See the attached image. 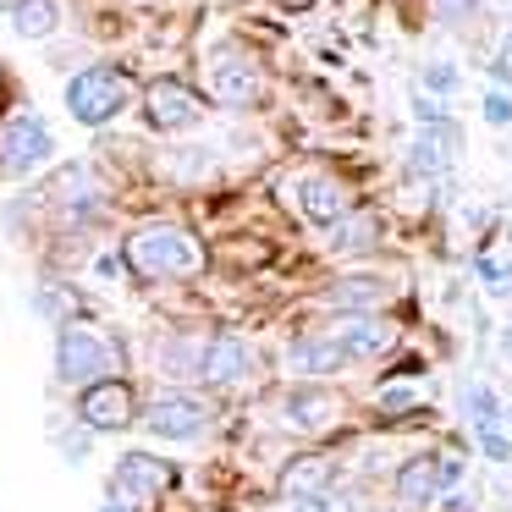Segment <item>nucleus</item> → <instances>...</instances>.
I'll return each mask as SVG.
<instances>
[{"mask_svg":"<svg viewBox=\"0 0 512 512\" xmlns=\"http://www.w3.org/2000/svg\"><path fill=\"white\" fill-rule=\"evenodd\" d=\"M127 265L149 281L193 276V270L204 265V248L193 243L188 232H177V226H144V232L127 237Z\"/></svg>","mask_w":512,"mask_h":512,"instance_id":"nucleus-1","label":"nucleus"},{"mask_svg":"<svg viewBox=\"0 0 512 512\" xmlns=\"http://www.w3.org/2000/svg\"><path fill=\"white\" fill-rule=\"evenodd\" d=\"M56 369L61 380H111L122 369V347L105 331H89V325H67L56 347Z\"/></svg>","mask_w":512,"mask_h":512,"instance_id":"nucleus-2","label":"nucleus"},{"mask_svg":"<svg viewBox=\"0 0 512 512\" xmlns=\"http://www.w3.org/2000/svg\"><path fill=\"white\" fill-rule=\"evenodd\" d=\"M67 105H72V116H78V122L100 127V122H111V116L127 105V78H122V72H111V67L78 72V78H72V89H67Z\"/></svg>","mask_w":512,"mask_h":512,"instance_id":"nucleus-3","label":"nucleus"},{"mask_svg":"<svg viewBox=\"0 0 512 512\" xmlns=\"http://www.w3.org/2000/svg\"><path fill=\"white\" fill-rule=\"evenodd\" d=\"M171 463H160V457H144V452H127L122 463H116V479H111V496L116 507H149V501L160 496V490L171 485Z\"/></svg>","mask_w":512,"mask_h":512,"instance_id":"nucleus-4","label":"nucleus"},{"mask_svg":"<svg viewBox=\"0 0 512 512\" xmlns=\"http://www.w3.org/2000/svg\"><path fill=\"white\" fill-rule=\"evenodd\" d=\"M138 413L133 402V386L127 380H94L89 391H83V424L89 430H127Z\"/></svg>","mask_w":512,"mask_h":512,"instance_id":"nucleus-5","label":"nucleus"},{"mask_svg":"<svg viewBox=\"0 0 512 512\" xmlns=\"http://www.w3.org/2000/svg\"><path fill=\"white\" fill-rule=\"evenodd\" d=\"M144 111H149V122L160 127V133H171V127H188V122H199V94L188 89V83H177V78H160V83H149V94H144Z\"/></svg>","mask_w":512,"mask_h":512,"instance_id":"nucleus-6","label":"nucleus"},{"mask_svg":"<svg viewBox=\"0 0 512 512\" xmlns=\"http://www.w3.org/2000/svg\"><path fill=\"white\" fill-rule=\"evenodd\" d=\"M0 160L6 171H34L39 160H50V133L39 116H17L6 133H0Z\"/></svg>","mask_w":512,"mask_h":512,"instance_id":"nucleus-7","label":"nucleus"},{"mask_svg":"<svg viewBox=\"0 0 512 512\" xmlns=\"http://www.w3.org/2000/svg\"><path fill=\"white\" fill-rule=\"evenodd\" d=\"M204 424H210V408L199 397H160L149 408V430L166 441H193V435H204Z\"/></svg>","mask_w":512,"mask_h":512,"instance_id":"nucleus-8","label":"nucleus"},{"mask_svg":"<svg viewBox=\"0 0 512 512\" xmlns=\"http://www.w3.org/2000/svg\"><path fill=\"white\" fill-rule=\"evenodd\" d=\"M210 94L226 105H248L259 100V72L248 56H237V50H221V56L210 61Z\"/></svg>","mask_w":512,"mask_h":512,"instance_id":"nucleus-9","label":"nucleus"},{"mask_svg":"<svg viewBox=\"0 0 512 512\" xmlns=\"http://www.w3.org/2000/svg\"><path fill=\"white\" fill-rule=\"evenodd\" d=\"M457 479H463V468H457L452 457H419V463L402 468L397 490H402V501H408V507H424L435 490H441V485H457Z\"/></svg>","mask_w":512,"mask_h":512,"instance_id":"nucleus-10","label":"nucleus"},{"mask_svg":"<svg viewBox=\"0 0 512 512\" xmlns=\"http://www.w3.org/2000/svg\"><path fill=\"white\" fill-rule=\"evenodd\" d=\"M248 364H254V353H248L243 336H215L199 358V375L215 380V386H237V380L248 375Z\"/></svg>","mask_w":512,"mask_h":512,"instance_id":"nucleus-11","label":"nucleus"},{"mask_svg":"<svg viewBox=\"0 0 512 512\" xmlns=\"http://www.w3.org/2000/svg\"><path fill=\"white\" fill-rule=\"evenodd\" d=\"M336 347H342L347 358H369V353H386L397 336H391V325H380V320H364V314H353V320H342L336 325Z\"/></svg>","mask_w":512,"mask_h":512,"instance_id":"nucleus-12","label":"nucleus"},{"mask_svg":"<svg viewBox=\"0 0 512 512\" xmlns=\"http://www.w3.org/2000/svg\"><path fill=\"white\" fill-rule=\"evenodd\" d=\"M331 474H336V463L325 452H309V457H298V463H287V474H281V485H287V496H320L325 485H331Z\"/></svg>","mask_w":512,"mask_h":512,"instance_id":"nucleus-13","label":"nucleus"},{"mask_svg":"<svg viewBox=\"0 0 512 512\" xmlns=\"http://www.w3.org/2000/svg\"><path fill=\"white\" fill-rule=\"evenodd\" d=\"M336 413H342V402H336L331 391H298V397L287 402L292 430H331Z\"/></svg>","mask_w":512,"mask_h":512,"instance_id":"nucleus-14","label":"nucleus"},{"mask_svg":"<svg viewBox=\"0 0 512 512\" xmlns=\"http://www.w3.org/2000/svg\"><path fill=\"white\" fill-rule=\"evenodd\" d=\"M303 210L314 215V221H342L347 215V188L342 182H331V177H309L303 182Z\"/></svg>","mask_w":512,"mask_h":512,"instance_id":"nucleus-15","label":"nucleus"},{"mask_svg":"<svg viewBox=\"0 0 512 512\" xmlns=\"http://www.w3.org/2000/svg\"><path fill=\"white\" fill-rule=\"evenodd\" d=\"M452 144H457V133L446 122H424V138L413 144V166H419V171H441L446 160H452Z\"/></svg>","mask_w":512,"mask_h":512,"instance_id":"nucleus-16","label":"nucleus"},{"mask_svg":"<svg viewBox=\"0 0 512 512\" xmlns=\"http://www.w3.org/2000/svg\"><path fill=\"white\" fill-rule=\"evenodd\" d=\"M380 298H386V287H380V281H369V276H347V281H336V287L325 292V303H331V309H375Z\"/></svg>","mask_w":512,"mask_h":512,"instance_id":"nucleus-17","label":"nucleus"},{"mask_svg":"<svg viewBox=\"0 0 512 512\" xmlns=\"http://www.w3.org/2000/svg\"><path fill=\"white\" fill-rule=\"evenodd\" d=\"M56 23H61L56 0H17V34H23V39L56 34Z\"/></svg>","mask_w":512,"mask_h":512,"instance_id":"nucleus-18","label":"nucleus"},{"mask_svg":"<svg viewBox=\"0 0 512 512\" xmlns=\"http://www.w3.org/2000/svg\"><path fill=\"white\" fill-rule=\"evenodd\" d=\"M292 364L309 369V375H320V369L347 364V353L336 347V336H320V342H298V347H292Z\"/></svg>","mask_w":512,"mask_h":512,"instance_id":"nucleus-19","label":"nucleus"},{"mask_svg":"<svg viewBox=\"0 0 512 512\" xmlns=\"http://www.w3.org/2000/svg\"><path fill=\"white\" fill-rule=\"evenodd\" d=\"M375 243V221L369 215H353V221H336L331 226V248L336 254H358V248Z\"/></svg>","mask_w":512,"mask_h":512,"instance_id":"nucleus-20","label":"nucleus"},{"mask_svg":"<svg viewBox=\"0 0 512 512\" xmlns=\"http://www.w3.org/2000/svg\"><path fill=\"white\" fill-rule=\"evenodd\" d=\"M479 276H485L490 287H512V248L507 243H490L485 254H479Z\"/></svg>","mask_w":512,"mask_h":512,"instance_id":"nucleus-21","label":"nucleus"},{"mask_svg":"<svg viewBox=\"0 0 512 512\" xmlns=\"http://www.w3.org/2000/svg\"><path fill=\"white\" fill-rule=\"evenodd\" d=\"M468 408H474V424H479V435L496 424V397H490L485 386H468Z\"/></svg>","mask_w":512,"mask_h":512,"instance_id":"nucleus-22","label":"nucleus"},{"mask_svg":"<svg viewBox=\"0 0 512 512\" xmlns=\"http://www.w3.org/2000/svg\"><path fill=\"white\" fill-rule=\"evenodd\" d=\"M485 116H490L496 127H507V122H512V100H507V94H490V100H485Z\"/></svg>","mask_w":512,"mask_h":512,"instance_id":"nucleus-23","label":"nucleus"},{"mask_svg":"<svg viewBox=\"0 0 512 512\" xmlns=\"http://www.w3.org/2000/svg\"><path fill=\"white\" fill-rule=\"evenodd\" d=\"M413 402H419L413 391H386V397H380V413H408Z\"/></svg>","mask_w":512,"mask_h":512,"instance_id":"nucleus-24","label":"nucleus"},{"mask_svg":"<svg viewBox=\"0 0 512 512\" xmlns=\"http://www.w3.org/2000/svg\"><path fill=\"white\" fill-rule=\"evenodd\" d=\"M485 452H490V457H496V463H507V457H512V446H507V441H501V435H496V430H485Z\"/></svg>","mask_w":512,"mask_h":512,"instance_id":"nucleus-25","label":"nucleus"},{"mask_svg":"<svg viewBox=\"0 0 512 512\" xmlns=\"http://www.w3.org/2000/svg\"><path fill=\"white\" fill-rule=\"evenodd\" d=\"M424 83H430V89H452V67H430V72H424Z\"/></svg>","mask_w":512,"mask_h":512,"instance_id":"nucleus-26","label":"nucleus"},{"mask_svg":"<svg viewBox=\"0 0 512 512\" xmlns=\"http://www.w3.org/2000/svg\"><path fill=\"white\" fill-rule=\"evenodd\" d=\"M298 512H347V507H342V501L331 507V501H320V496H303V501H298Z\"/></svg>","mask_w":512,"mask_h":512,"instance_id":"nucleus-27","label":"nucleus"},{"mask_svg":"<svg viewBox=\"0 0 512 512\" xmlns=\"http://www.w3.org/2000/svg\"><path fill=\"white\" fill-rule=\"evenodd\" d=\"M463 6H468V12H474V0H441V12H446V17H457V12H463Z\"/></svg>","mask_w":512,"mask_h":512,"instance_id":"nucleus-28","label":"nucleus"},{"mask_svg":"<svg viewBox=\"0 0 512 512\" xmlns=\"http://www.w3.org/2000/svg\"><path fill=\"white\" fill-rule=\"evenodd\" d=\"M287 6H309V0H287Z\"/></svg>","mask_w":512,"mask_h":512,"instance_id":"nucleus-29","label":"nucleus"},{"mask_svg":"<svg viewBox=\"0 0 512 512\" xmlns=\"http://www.w3.org/2000/svg\"><path fill=\"white\" fill-rule=\"evenodd\" d=\"M105 512H127V507H105Z\"/></svg>","mask_w":512,"mask_h":512,"instance_id":"nucleus-30","label":"nucleus"},{"mask_svg":"<svg viewBox=\"0 0 512 512\" xmlns=\"http://www.w3.org/2000/svg\"><path fill=\"white\" fill-rule=\"evenodd\" d=\"M0 6H12V0H0Z\"/></svg>","mask_w":512,"mask_h":512,"instance_id":"nucleus-31","label":"nucleus"}]
</instances>
